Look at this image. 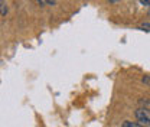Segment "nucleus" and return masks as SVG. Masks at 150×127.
<instances>
[{
    "label": "nucleus",
    "instance_id": "nucleus-4",
    "mask_svg": "<svg viewBox=\"0 0 150 127\" xmlns=\"http://www.w3.org/2000/svg\"><path fill=\"white\" fill-rule=\"evenodd\" d=\"M140 29H143V31H150V23H143V25L140 26Z\"/></svg>",
    "mask_w": 150,
    "mask_h": 127
},
{
    "label": "nucleus",
    "instance_id": "nucleus-3",
    "mask_svg": "<svg viewBox=\"0 0 150 127\" xmlns=\"http://www.w3.org/2000/svg\"><path fill=\"white\" fill-rule=\"evenodd\" d=\"M6 13H7V6H6L4 1H0V15L4 16Z\"/></svg>",
    "mask_w": 150,
    "mask_h": 127
},
{
    "label": "nucleus",
    "instance_id": "nucleus-5",
    "mask_svg": "<svg viewBox=\"0 0 150 127\" xmlns=\"http://www.w3.org/2000/svg\"><path fill=\"white\" fill-rule=\"evenodd\" d=\"M140 4H143V6H150V0H142Z\"/></svg>",
    "mask_w": 150,
    "mask_h": 127
},
{
    "label": "nucleus",
    "instance_id": "nucleus-1",
    "mask_svg": "<svg viewBox=\"0 0 150 127\" xmlns=\"http://www.w3.org/2000/svg\"><path fill=\"white\" fill-rule=\"evenodd\" d=\"M136 118L139 120V124L144 127H150V111L146 109H139L136 110Z\"/></svg>",
    "mask_w": 150,
    "mask_h": 127
},
{
    "label": "nucleus",
    "instance_id": "nucleus-2",
    "mask_svg": "<svg viewBox=\"0 0 150 127\" xmlns=\"http://www.w3.org/2000/svg\"><path fill=\"white\" fill-rule=\"evenodd\" d=\"M121 127H144L142 126V124H139V123H136V121H124L123 124H121Z\"/></svg>",
    "mask_w": 150,
    "mask_h": 127
}]
</instances>
